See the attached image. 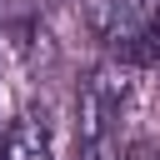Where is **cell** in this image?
<instances>
[{
	"label": "cell",
	"mask_w": 160,
	"mask_h": 160,
	"mask_svg": "<svg viewBox=\"0 0 160 160\" xmlns=\"http://www.w3.org/2000/svg\"><path fill=\"white\" fill-rule=\"evenodd\" d=\"M80 25L115 65H160V0H80Z\"/></svg>",
	"instance_id": "cell-1"
},
{
	"label": "cell",
	"mask_w": 160,
	"mask_h": 160,
	"mask_svg": "<svg viewBox=\"0 0 160 160\" xmlns=\"http://www.w3.org/2000/svg\"><path fill=\"white\" fill-rule=\"evenodd\" d=\"M40 0H0V20H20V15H30Z\"/></svg>",
	"instance_id": "cell-3"
},
{
	"label": "cell",
	"mask_w": 160,
	"mask_h": 160,
	"mask_svg": "<svg viewBox=\"0 0 160 160\" xmlns=\"http://www.w3.org/2000/svg\"><path fill=\"white\" fill-rule=\"evenodd\" d=\"M0 160H55L45 120H35V115L15 120V125H10V135H5V145H0Z\"/></svg>",
	"instance_id": "cell-2"
}]
</instances>
